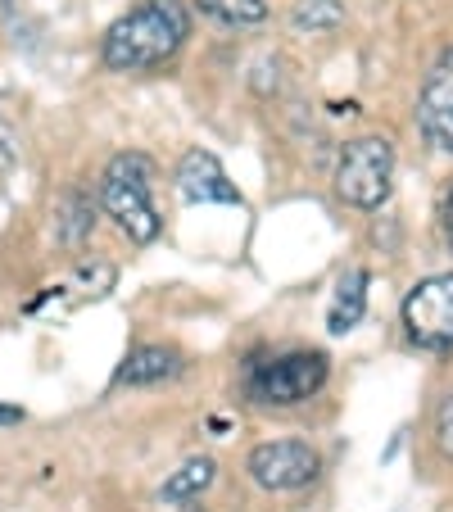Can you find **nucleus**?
I'll return each instance as SVG.
<instances>
[{"mask_svg":"<svg viewBox=\"0 0 453 512\" xmlns=\"http://www.w3.org/2000/svg\"><path fill=\"white\" fill-rule=\"evenodd\" d=\"M213 476H218V463H213L209 454H200V458H186L182 467H177L173 476L164 481V499L168 503H182V499H195V494H204L213 485Z\"/></svg>","mask_w":453,"mask_h":512,"instance_id":"nucleus-12","label":"nucleus"},{"mask_svg":"<svg viewBox=\"0 0 453 512\" xmlns=\"http://www.w3.org/2000/svg\"><path fill=\"white\" fill-rule=\"evenodd\" d=\"M150 182H155V164L145 155H136V150L109 159L105 182H100V204H105V213L136 245H150L159 236V213H155V204H150Z\"/></svg>","mask_w":453,"mask_h":512,"instance_id":"nucleus-2","label":"nucleus"},{"mask_svg":"<svg viewBox=\"0 0 453 512\" xmlns=\"http://www.w3.org/2000/svg\"><path fill=\"white\" fill-rule=\"evenodd\" d=\"M435 445H440L444 458H453V390L435 408Z\"/></svg>","mask_w":453,"mask_h":512,"instance_id":"nucleus-15","label":"nucleus"},{"mask_svg":"<svg viewBox=\"0 0 453 512\" xmlns=\"http://www.w3.org/2000/svg\"><path fill=\"white\" fill-rule=\"evenodd\" d=\"M23 422V408H10V404H0V426H14Z\"/></svg>","mask_w":453,"mask_h":512,"instance_id":"nucleus-17","label":"nucleus"},{"mask_svg":"<svg viewBox=\"0 0 453 512\" xmlns=\"http://www.w3.org/2000/svg\"><path fill=\"white\" fill-rule=\"evenodd\" d=\"M290 23H295L299 32H331L345 23V5H340V0H304V5L290 14Z\"/></svg>","mask_w":453,"mask_h":512,"instance_id":"nucleus-14","label":"nucleus"},{"mask_svg":"<svg viewBox=\"0 0 453 512\" xmlns=\"http://www.w3.org/2000/svg\"><path fill=\"white\" fill-rule=\"evenodd\" d=\"M363 309H367V272L363 268H349L336 286V300H331V313H327V331L331 336H345L363 322Z\"/></svg>","mask_w":453,"mask_h":512,"instance_id":"nucleus-10","label":"nucleus"},{"mask_svg":"<svg viewBox=\"0 0 453 512\" xmlns=\"http://www.w3.org/2000/svg\"><path fill=\"white\" fill-rule=\"evenodd\" d=\"M195 5L227 28H250V23L268 19V0H195Z\"/></svg>","mask_w":453,"mask_h":512,"instance_id":"nucleus-13","label":"nucleus"},{"mask_svg":"<svg viewBox=\"0 0 453 512\" xmlns=\"http://www.w3.org/2000/svg\"><path fill=\"white\" fill-rule=\"evenodd\" d=\"M182 372V354L168 345H141L123 358L118 368V386H159V381H173Z\"/></svg>","mask_w":453,"mask_h":512,"instance_id":"nucleus-9","label":"nucleus"},{"mask_svg":"<svg viewBox=\"0 0 453 512\" xmlns=\"http://www.w3.org/2000/svg\"><path fill=\"white\" fill-rule=\"evenodd\" d=\"M191 37V14L182 0H141L105 32V64L114 73H141L159 68L177 55Z\"/></svg>","mask_w":453,"mask_h":512,"instance_id":"nucleus-1","label":"nucleus"},{"mask_svg":"<svg viewBox=\"0 0 453 512\" xmlns=\"http://www.w3.org/2000/svg\"><path fill=\"white\" fill-rule=\"evenodd\" d=\"M177 195L186 204H241V191L232 186V177L222 173V164L209 150H191L177 164Z\"/></svg>","mask_w":453,"mask_h":512,"instance_id":"nucleus-7","label":"nucleus"},{"mask_svg":"<svg viewBox=\"0 0 453 512\" xmlns=\"http://www.w3.org/2000/svg\"><path fill=\"white\" fill-rule=\"evenodd\" d=\"M322 386H327V354H318V349L272 358V363L250 372V395L259 399V404H277V408L304 404V399H313Z\"/></svg>","mask_w":453,"mask_h":512,"instance_id":"nucleus-4","label":"nucleus"},{"mask_svg":"<svg viewBox=\"0 0 453 512\" xmlns=\"http://www.w3.org/2000/svg\"><path fill=\"white\" fill-rule=\"evenodd\" d=\"M404 327L422 349H449L453 345V272L426 277L422 286L408 290Z\"/></svg>","mask_w":453,"mask_h":512,"instance_id":"nucleus-5","label":"nucleus"},{"mask_svg":"<svg viewBox=\"0 0 453 512\" xmlns=\"http://www.w3.org/2000/svg\"><path fill=\"white\" fill-rule=\"evenodd\" d=\"M322 458L318 449H309L304 440H268L250 454V476L254 485L281 494V490H304L318 476Z\"/></svg>","mask_w":453,"mask_h":512,"instance_id":"nucleus-6","label":"nucleus"},{"mask_svg":"<svg viewBox=\"0 0 453 512\" xmlns=\"http://www.w3.org/2000/svg\"><path fill=\"white\" fill-rule=\"evenodd\" d=\"M14 155H19V145H14V136L5 132V127H0V173L14 164Z\"/></svg>","mask_w":453,"mask_h":512,"instance_id":"nucleus-16","label":"nucleus"},{"mask_svg":"<svg viewBox=\"0 0 453 512\" xmlns=\"http://www.w3.org/2000/svg\"><path fill=\"white\" fill-rule=\"evenodd\" d=\"M55 223H59V241H64L68 250H82L87 236H91V227H96V204H91V195L68 191L64 200H59Z\"/></svg>","mask_w":453,"mask_h":512,"instance_id":"nucleus-11","label":"nucleus"},{"mask_svg":"<svg viewBox=\"0 0 453 512\" xmlns=\"http://www.w3.org/2000/svg\"><path fill=\"white\" fill-rule=\"evenodd\" d=\"M390 177H395V145L386 136H358L340 150L336 195L354 209H376L390 195Z\"/></svg>","mask_w":453,"mask_h":512,"instance_id":"nucleus-3","label":"nucleus"},{"mask_svg":"<svg viewBox=\"0 0 453 512\" xmlns=\"http://www.w3.org/2000/svg\"><path fill=\"white\" fill-rule=\"evenodd\" d=\"M444 236H449V250H453V195H449V204H444Z\"/></svg>","mask_w":453,"mask_h":512,"instance_id":"nucleus-18","label":"nucleus"},{"mask_svg":"<svg viewBox=\"0 0 453 512\" xmlns=\"http://www.w3.org/2000/svg\"><path fill=\"white\" fill-rule=\"evenodd\" d=\"M417 118H422L426 136L453 155V50L431 68V78H426V87H422Z\"/></svg>","mask_w":453,"mask_h":512,"instance_id":"nucleus-8","label":"nucleus"}]
</instances>
